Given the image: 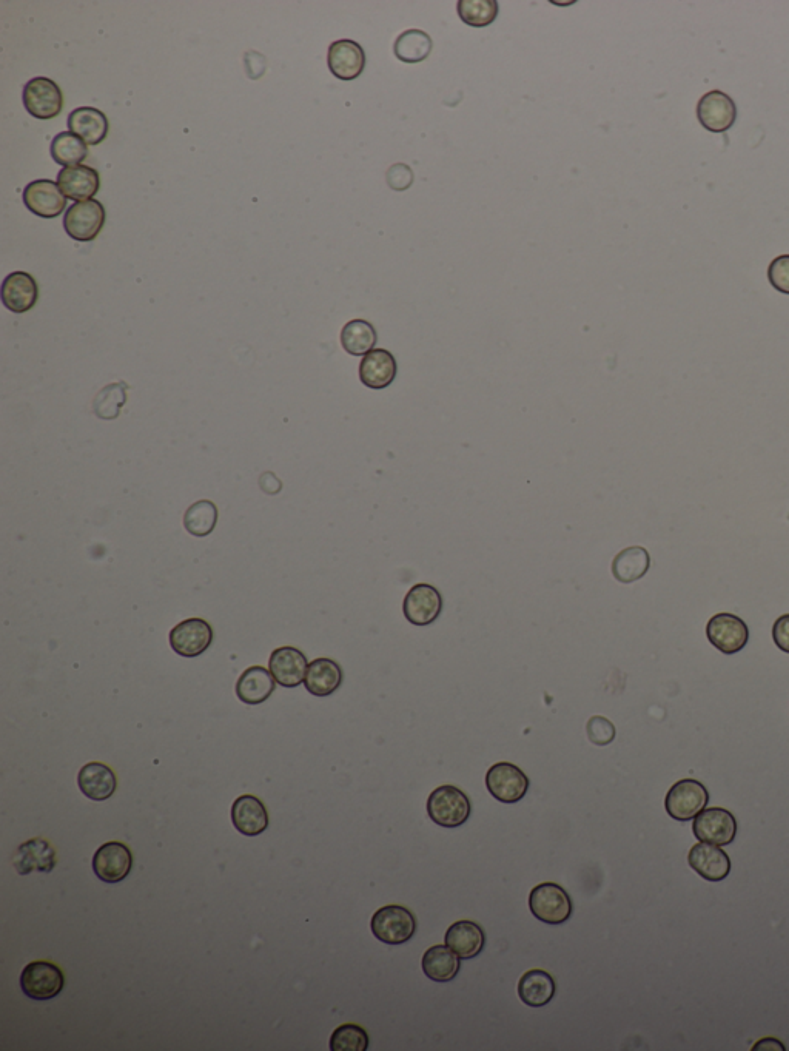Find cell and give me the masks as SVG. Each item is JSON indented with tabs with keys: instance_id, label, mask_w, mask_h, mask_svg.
<instances>
[{
	"instance_id": "6da1fadb",
	"label": "cell",
	"mask_w": 789,
	"mask_h": 1051,
	"mask_svg": "<svg viewBox=\"0 0 789 1051\" xmlns=\"http://www.w3.org/2000/svg\"><path fill=\"white\" fill-rule=\"evenodd\" d=\"M471 813V800L454 785L438 786L427 800L430 820L443 828L461 827L469 820Z\"/></svg>"
},
{
	"instance_id": "7a4b0ae2",
	"label": "cell",
	"mask_w": 789,
	"mask_h": 1051,
	"mask_svg": "<svg viewBox=\"0 0 789 1051\" xmlns=\"http://www.w3.org/2000/svg\"><path fill=\"white\" fill-rule=\"evenodd\" d=\"M529 908L538 921L549 925L565 924L574 911L568 891L554 882H544L531 891Z\"/></svg>"
},
{
	"instance_id": "3957f363",
	"label": "cell",
	"mask_w": 789,
	"mask_h": 1051,
	"mask_svg": "<svg viewBox=\"0 0 789 1051\" xmlns=\"http://www.w3.org/2000/svg\"><path fill=\"white\" fill-rule=\"evenodd\" d=\"M370 928L383 944L403 945L417 933V919L406 907L386 905L373 914Z\"/></svg>"
},
{
	"instance_id": "277c9868",
	"label": "cell",
	"mask_w": 789,
	"mask_h": 1051,
	"mask_svg": "<svg viewBox=\"0 0 789 1051\" xmlns=\"http://www.w3.org/2000/svg\"><path fill=\"white\" fill-rule=\"evenodd\" d=\"M709 802L706 786L699 780L683 779L666 794V813L679 822H689L705 810Z\"/></svg>"
},
{
	"instance_id": "5b68a950",
	"label": "cell",
	"mask_w": 789,
	"mask_h": 1051,
	"mask_svg": "<svg viewBox=\"0 0 789 1051\" xmlns=\"http://www.w3.org/2000/svg\"><path fill=\"white\" fill-rule=\"evenodd\" d=\"M65 987V976L58 965L47 961L31 962L21 974V988L34 1001H50Z\"/></svg>"
},
{
	"instance_id": "8992f818",
	"label": "cell",
	"mask_w": 789,
	"mask_h": 1051,
	"mask_svg": "<svg viewBox=\"0 0 789 1051\" xmlns=\"http://www.w3.org/2000/svg\"><path fill=\"white\" fill-rule=\"evenodd\" d=\"M105 224V209L96 199L76 202L64 216V229L74 241L90 242L98 238Z\"/></svg>"
},
{
	"instance_id": "52a82bcc",
	"label": "cell",
	"mask_w": 789,
	"mask_h": 1051,
	"mask_svg": "<svg viewBox=\"0 0 789 1051\" xmlns=\"http://www.w3.org/2000/svg\"><path fill=\"white\" fill-rule=\"evenodd\" d=\"M24 105L33 118L48 121L61 113L64 108V95L56 82L39 76L25 85Z\"/></svg>"
},
{
	"instance_id": "ba28073f",
	"label": "cell",
	"mask_w": 789,
	"mask_h": 1051,
	"mask_svg": "<svg viewBox=\"0 0 789 1051\" xmlns=\"http://www.w3.org/2000/svg\"><path fill=\"white\" fill-rule=\"evenodd\" d=\"M487 791L501 803H517L529 790V779L518 766L495 763L486 774Z\"/></svg>"
},
{
	"instance_id": "9c48e42d",
	"label": "cell",
	"mask_w": 789,
	"mask_h": 1051,
	"mask_svg": "<svg viewBox=\"0 0 789 1051\" xmlns=\"http://www.w3.org/2000/svg\"><path fill=\"white\" fill-rule=\"evenodd\" d=\"M706 637L714 648L726 655L742 651L749 640V629L742 618L728 612L714 615L706 625Z\"/></svg>"
},
{
	"instance_id": "30bf717a",
	"label": "cell",
	"mask_w": 789,
	"mask_h": 1051,
	"mask_svg": "<svg viewBox=\"0 0 789 1051\" xmlns=\"http://www.w3.org/2000/svg\"><path fill=\"white\" fill-rule=\"evenodd\" d=\"M692 833L700 842L726 847L736 839L737 820L732 813L723 808H705L695 816Z\"/></svg>"
},
{
	"instance_id": "8fae6325",
	"label": "cell",
	"mask_w": 789,
	"mask_h": 1051,
	"mask_svg": "<svg viewBox=\"0 0 789 1051\" xmlns=\"http://www.w3.org/2000/svg\"><path fill=\"white\" fill-rule=\"evenodd\" d=\"M697 119L711 133H725L736 124V102L723 91H708L697 104Z\"/></svg>"
},
{
	"instance_id": "7c38bea8",
	"label": "cell",
	"mask_w": 789,
	"mask_h": 1051,
	"mask_svg": "<svg viewBox=\"0 0 789 1051\" xmlns=\"http://www.w3.org/2000/svg\"><path fill=\"white\" fill-rule=\"evenodd\" d=\"M443 611V597L434 586L420 583L413 586L404 598L403 612L407 622L415 626H429L437 622Z\"/></svg>"
},
{
	"instance_id": "4fadbf2b",
	"label": "cell",
	"mask_w": 789,
	"mask_h": 1051,
	"mask_svg": "<svg viewBox=\"0 0 789 1051\" xmlns=\"http://www.w3.org/2000/svg\"><path fill=\"white\" fill-rule=\"evenodd\" d=\"M213 642V629L202 618H189L170 632V645L181 657L193 659L207 651Z\"/></svg>"
},
{
	"instance_id": "5bb4252c",
	"label": "cell",
	"mask_w": 789,
	"mask_h": 1051,
	"mask_svg": "<svg viewBox=\"0 0 789 1051\" xmlns=\"http://www.w3.org/2000/svg\"><path fill=\"white\" fill-rule=\"evenodd\" d=\"M133 854L121 842L104 843L93 857V871L105 884H118L130 874Z\"/></svg>"
},
{
	"instance_id": "9a60e30c",
	"label": "cell",
	"mask_w": 789,
	"mask_h": 1051,
	"mask_svg": "<svg viewBox=\"0 0 789 1051\" xmlns=\"http://www.w3.org/2000/svg\"><path fill=\"white\" fill-rule=\"evenodd\" d=\"M25 207L39 218L53 219L62 215L67 207V196L50 179H37L24 190Z\"/></svg>"
},
{
	"instance_id": "2e32d148",
	"label": "cell",
	"mask_w": 789,
	"mask_h": 1051,
	"mask_svg": "<svg viewBox=\"0 0 789 1051\" xmlns=\"http://www.w3.org/2000/svg\"><path fill=\"white\" fill-rule=\"evenodd\" d=\"M327 64L335 78L346 82L355 81L366 68V53L358 42L341 39L330 45Z\"/></svg>"
},
{
	"instance_id": "e0dca14e",
	"label": "cell",
	"mask_w": 789,
	"mask_h": 1051,
	"mask_svg": "<svg viewBox=\"0 0 789 1051\" xmlns=\"http://www.w3.org/2000/svg\"><path fill=\"white\" fill-rule=\"evenodd\" d=\"M689 867L708 882H722L731 873L728 854L712 843L700 842L688 854Z\"/></svg>"
},
{
	"instance_id": "ac0fdd59",
	"label": "cell",
	"mask_w": 789,
	"mask_h": 1051,
	"mask_svg": "<svg viewBox=\"0 0 789 1051\" xmlns=\"http://www.w3.org/2000/svg\"><path fill=\"white\" fill-rule=\"evenodd\" d=\"M269 668L276 683L284 688H296L306 679L309 663H307L306 655L299 649L284 646L272 652Z\"/></svg>"
},
{
	"instance_id": "d6986e66",
	"label": "cell",
	"mask_w": 789,
	"mask_h": 1051,
	"mask_svg": "<svg viewBox=\"0 0 789 1051\" xmlns=\"http://www.w3.org/2000/svg\"><path fill=\"white\" fill-rule=\"evenodd\" d=\"M59 189L62 190L67 199L73 201H88L101 189V176L95 168L87 165H73V167L62 168L58 175Z\"/></svg>"
},
{
	"instance_id": "ffe728a7",
	"label": "cell",
	"mask_w": 789,
	"mask_h": 1051,
	"mask_svg": "<svg viewBox=\"0 0 789 1051\" xmlns=\"http://www.w3.org/2000/svg\"><path fill=\"white\" fill-rule=\"evenodd\" d=\"M39 287L27 272H13L2 283V303L13 313H25L36 306Z\"/></svg>"
},
{
	"instance_id": "44dd1931",
	"label": "cell",
	"mask_w": 789,
	"mask_h": 1051,
	"mask_svg": "<svg viewBox=\"0 0 789 1051\" xmlns=\"http://www.w3.org/2000/svg\"><path fill=\"white\" fill-rule=\"evenodd\" d=\"M13 865L21 876L39 871V873H51L56 867V851L51 843L42 837L28 840L17 848L13 857Z\"/></svg>"
},
{
	"instance_id": "7402d4cb",
	"label": "cell",
	"mask_w": 789,
	"mask_h": 1051,
	"mask_svg": "<svg viewBox=\"0 0 789 1051\" xmlns=\"http://www.w3.org/2000/svg\"><path fill=\"white\" fill-rule=\"evenodd\" d=\"M397 372V360L386 349H373L360 364L361 383L373 390L389 387L397 378Z\"/></svg>"
},
{
	"instance_id": "603a6c76",
	"label": "cell",
	"mask_w": 789,
	"mask_h": 1051,
	"mask_svg": "<svg viewBox=\"0 0 789 1051\" xmlns=\"http://www.w3.org/2000/svg\"><path fill=\"white\" fill-rule=\"evenodd\" d=\"M232 822L239 833L255 837L269 828V814L258 797L246 794L238 797L233 803Z\"/></svg>"
},
{
	"instance_id": "cb8c5ba5",
	"label": "cell",
	"mask_w": 789,
	"mask_h": 1051,
	"mask_svg": "<svg viewBox=\"0 0 789 1051\" xmlns=\"http://www.w3.org/2000/svg\"><path fill=\"white\" fill-rule=\"evenodd\" d=\"M108 119L98 108L79 107L68 116V131L87 145H99L108 135Z\"/></svg>"
},
{
	"instance_id": "d4e9b609",
	"label": "cell",
	"mask_w": 789,
	"mask_h": 1051,
	"mask_svg": "<svg viewBox=\"0 0 789 1051\" xmlns=\"http://www.w3.org/2000/svg\"><path fill=\"white\" fill-rule=\"evenodd\" d=\"M78 785L82 794L88 799L104 802L115 794L118 780H116L113 769L108 768L104 763L91 762L82 766L79 771Z\"/></svg>"
},
{
	"instance_id": "484cf974",
	"label": "cell",
	"mask_w": 789,
	"mask_h": 1051,
	"mask_svg": "<svg viewBox=\"0 0 789 1051\" xmlns=\"http://www.w3.org/2000/svg\"><path fill=\"white\" fill-rule=\"evenodd\" d=\"M446 945L450 950H454L460 959L469 961L480 956L484 950L486 934L477 922L458 921L447 930Z\"/></svg>"
},
{
	"instance_id": "4316f807",
	"label": "cell",
	"mask_w": 789,
	"mask_h": 1051,
	"mask_svg": "<svg viewBox=\"0 0 789 1051\" xmlns=\"http://www.w3.org/2000/svg\"><path fill=\"white\" fill-rule=\"evenodd\" d=\"M275 682V677L269 669L252 666L239 677L236 696L246 705H259L266 702L275 692Z\"/></svg>"
},
{
	"instance_id": "83f0119b",
	"label": "cell",
	"mask_w": 789,
	"mask_h": 1051,
	"mask_svg": "<svg viewBox=\"0 0 789 1051\" xmlns=\"http://www.w3.org/2000/svg\"><path fill=\"white\" fill-rule=\"evenodd\" d=\"M341 683H343V669L338 663L330 659H316L309 663L304 685L312 696H330L336 689H340Z\"/></svg>"
},
{
	"instance_id": "f1b7e54d",
	"label": "cell",
	"mask_w": 789,
	"mask_h": 1051,
	"mask_svg": "<svg viewBox=\"0 0 789 1051\" xmlns=\"http://www.w3.org/2000/svg\"><path fill=\"white\" fill-rule=\"evenodd\" d=\"M421 965L430 981L444 984L457 978L461 970V959L447 945H434L424 953Z\"/></svg>"
},
{
	"instance_id": "f546056e",
	"label": "cell",
	"mask_w": 789,
	"mask_h": 1051,
	"mask_svg": "<svg viewBox=\"0 0 789 1051\" xmlns=\"http://www.w3.org/2000/svg\"><path fill=\"white\" fill-rule=\"evenodd\" d=\"M518 996L521 1002L532 1008L544 1007L554 999L555 981L548 971L529 970L518 982Z\"/></svg>"
},
{
	"instance_id": "4dcf8cb0",
	"label": "cell",
	"mask_w": 789,
	"mask_h": 1051,
	"mask_svg": "<svg viewBox=\"0 0 789 1051\" xmlns=\"http://www.w3.org/2000/svg\"><path fill=\"white\" fill-rule=\"evenodd\" d=\"M651 568V555L642 546H631L615 555L612 561V575L620 583H634L648 574Z\"/></svg>"
},
{
	"instance_id": "1f68e13d",
	"label": "cell",
	"mask_w": 789,
	"mask_h": 1051,
	"mask_svg": "<svg viewBox=\"0 0 789 1051\" xmlns=\"http://www.w3.org/2000/svg\"><path fill=\"white\" fill-rule=\"evenodd\" d=\"M434 48L432 37L423 30H407L397 37L393 54L404 64H420L429 58Z\"/></svg>"
},
{
	"instance_id": "d6a6232c",
	"label": "cell",
	"mask_w": 789,
	"mask_h": 1051,
	"mask_svg": "<svg viewBox=\"0 0 789 1051\" xmlns=\"http://www.w3.org/2000/svg\"><path fill=\"white\" fill-rule=\"evenodd\" d=\"M378 333L364 319H353L341 330V346L349 355L366 356L377 346Z\"/></svg>"
},
{
	"instance_id": "836d02e7",
	"label": "cell",
	"mask_w": 789,
	"mask_h": 1051,
	"mask_svg": "<svg viewBox=\"0 0 789 1051\" xmlns=\"http://www.w3.org/2000/svg\"><path fill=\"white\" fill-rule=\"evenodd\" d=\"M51 156L64 167L81 165L88 156V145L71 131H62L51 141Z\"/></svg>"
},
{
	"instance_id": "e575fe53",
	"label": "cell",
	"mask_w": 789,
	"mask_h": 1051,
	"mask_svg": "<svg viewBox=\"0 0 789 1051\" xmlns=\"http://www.w3.org/2000/svg\"><path fill=\"white\" fill-rule=\"evenodd\" d=\"M218 523V508L209 500L192 504L184 515V528L193 537H207L215 531Z\"/></svg>"
},
{
	"instance_id": "d590c367",
	"label": "cell",
	"mask_w": 789,
	"mask_h": 1051,
	"mask_svg": "<svg viewBox=\"0 0 789 1051\" xmlns=\"http://www.w3.org/2000/svg\"><path fill=\"white\" fill-rule=\"evenodd\" d=\"M457 11L464 24L483 28L497 19L500 7L497 0H460Z\"/></svg>"
},
{
	"instance_id": "8d00e7d4",
	"label": "cell",
	"mask_w": 789,
	"mask_h": 1051,
	"mask_svg": "<svg viewBox=\"0 0 789 1051\" xmlns=\"http://www.w3.org/2000/svg\"><path fill=\"white\" fill-rule=\"evenodd\" d=\"M125 390H127V386L122 383L110 384V386L104 387L98 393L95 403H93L95 414L102 420H115L116 417H119L121 407L127 401V392Z\"/></svg>"
},
{
	"instance_id": "74e56055",
	"label": "cell",
	"mask_w": 789,
	"mask_h": 1051,
	"mask_svg": "<svg viewBox=\"0 0 789 1051\" xmlns=\"http://www.w3.org/2000/svg\"><path fill=\"white\" fill-rule=\"evenodd\" d=\"M367 1048H369V1035L360 1025H341L330 1036V1050L332 1051H366Z\"/></svg>"
},
{
	"instance_id": "f35d334b",
	"label": "cell",
	"mask_w": 789,
	"mask_h": 1051,
	"mask_svg": "<svg viewBox=\"0 0 789 1051\" xmlns=\"http://www.w3.org/2000/svg\"><path fill=\"white\" fill-rule=\"evenodd\" d=\"M586 733H588V739L594 745L606 746L614 742L615 726L606 717L594 716L589 719L588 725H586Z\"/></svg>"
},
{
	"instance_id": "ab89813d",
	"label": "cell",
	"mask_w": 789,
	"mask_h": 1051,
	"mask_svg": "<svg viewBox=\"0 0 789 1051\" xmlns=\"http://www.w3.org/2000/svg\"><path fill=\"white\" fill-rule=\"evenodd\" d=\"M768 279L777 292L789 295V255H780L768 267Z\"/></svg>"
},
{
	"instance_id": "60d3db41",
	"label": "cell",
	"mask_w": 789,
	"mask_h": 1051,
	"mask_svg": "<svg viewBox=\"0 0 789 1051\" xmlns=\"http://www.w3.org/2000/svg\"><path fill=\"white\" fill-rule=\"evenodd\" d=\"M387 184L395 192H404L413 184L412 168L406 164H393L386 173Z\"/></svg>"
},
{
	"instance_id": "b9f144b4",
	"label": "cell",
	"mask_w": 789,
	"mask_h": 1051,
	"mask_svg": "<svg viewBox=\"0 0 789 1051\" xmlns=\"http://www.w3.org/2000/svg\"><path fill=\"white\" fill-rule=\"evenodd\" d=\"M773 638L777 648L789 654V614L777 618L773 626Z\"/></svg>"
},
{
	"instance_id": "7bdbcfd3",
	"label": "cell",
	"mask_w": 789,
	"mask_h": 1051,
	"mask_svg": "<svg viewBox=\"0 0 789 1051\" xmlns=\"http://www.w3.org/2000/svg\"><path fill=\"white\" fill-rule=\"evenodd\" d=\"M768 1048H771V1050L785 1051V1047H783L782 1042L777 1041V1039L774 1038L762 1039V1041H759L756 1045H754L753 1050H768Z\"/></svg>"
}]
</instances>
